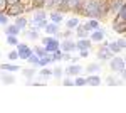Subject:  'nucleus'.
Listing matches in <instances>:
<instances>
[{"instance_id":"obj_1","label":"nucleus","mask_w":126,"mask_h":113,"mask_svg":"<svg viewBox=\"0 0 126 113\" xmlns=\"http://www.w3.org/2000/svg\"><path fill=\"white\" fill-rule=\"evenodd\" d=\"M22 14H25V9H24V3L22 2H17V3H12V5H9L7 7V10H5V15L7 17H19V15H22Z\"/></svg>"},{"instance_id":"obj_2","label":"nucleus","mask_w":126,"mask_h":113,"mask_svg":"<svg viewBox=\"0 0 126 113\" xmlns=\"http://www.w3.org/2000/svg\"><path fill=\"white\" fill-rule=\"evenodd\" d=\"M114 56L109 49H108V41H103V44L97 47V52H96V57L99 59V61H103V63H106V61H109L111 57Z\"/></svg>"},{"instance_id":"obj_3","label":"nucleus","mask_w":126,"mask_h":113,"mask_svg":"<svg viewBox=\"0 0 126 113\" xmlns=\"http://www.w3.org/2000/svg\"><path fill=\"white\" fill-rule=\"evenodd\" d=\"M123 68H126V61L123 56H114L109 59V69H111V73H118L119 69H123Z\"/></svg>"},{"instance_id":"obj_4","label":"nucleus","mask_w":126,"mask_h":113,"mask_svg":"<svg viewBox=\"0 0 126 113\" xmlns=\"http://www.w3.org/2000/svg\"><path fill=\"white\" fill-rule=\"evenodd\" d=\"M59 49H61L62 52H76V51H78V49H76V39H71V37L62 39V41L59 42Z\"/></svg>"},{"instance_id":"obj_5","label":"nucleus","mask_w":126,"mask_h":113,"mask_svg":"<svg viewBox=\"0 0 126 113\" xmlns=\"http://www.w3.org/2000/svg\"><path fill=\"white\" fill-rule=\"evenodd\" d=\"M15 49H17V52H19V59H22V61H27V57L34 52L32 47H30L27 42H19V44L15 46Z\"/></svg>"},{"instance_id":"obj_6","label":"nucleus","mask_w":126,"mask_h":113,"mask_svg":"<svg viewBox=\"0 0 126 113\" xmlns=\"http://www.w3.org/2000/svg\"><path fill=\"white\" fill-rule=\"evenodd\" d=\"M87 39H89L91 42H103V41L106 39V29L99 27V29H96V30H91Z\"/></svg>"},{"instance_id":"obj_7","label":"nucleus","mask_w":126,"mask_h":113,"mask_svg":"<svg viewBox=\"0 0 126 113\" xmlns=\"http://www.w3.org/2000/svg\"><path fill=\"white\" fill-rule=\"evenodd\" d=\"M123 5H126V0H108V14L114 17V14H116Z\"/></svg>"},{"instance_id":"obj_8","label":"nucleus","mask_w":126,"mask_h":113,"mask_svg":"<svg viewBox=\"0 0 126 113\" xmlns=\"http://www.w3.org/2000/svg\"><path fill=\"white\" fill-rule=\"evenodd\" d=\"M81 73H82V66H79L78 63H71V66H67L66 69H64V74L71 76V78L81 74Z\"/></svg>"},{"instance_id":"obj_9","label":"nucleus","mask_w":126,"mask_h":113,"mask_svg":"<svg viewBox=\"0 0 126 113\" xmlns=\"http://www.w3.org/2000/svg\"><path fill=\"white\" fill-rule=\"evenodd\" d=\"M59 42H61V41H59L57 37H54V36H49V41L46 42V44H44V47H46V51H47L49 54H52L56 49H59Z\"/></svg>"},{"instance_id":"obj_10","label":"nucleus","mask_w":126,"mask_h":113,"mask_svg":"<svg viewBox=\"0 0 126 113\" xmlns=\"http://www.w3.org/2000/svg\"><path fill=\"white\" fill-rule=\"evenodd\" d=\"M49 22H54V24H62L64 22V14L59 12V10H49Z\"/></svg>"},{"instance_id":"obj_11","label":"nucleus","mask_w":126,"mask_h":113,"mask_svg":"<svg viewBox=\"0 0 126 113\" xmlns=\"http://www.w3.org/2000/svg\"><path fill=\"white\" fill-rule=\"evenodd\" d=\"M47 19V10L46 9H34L32 10V19L30 22H39V20Z\"/></svg>"},{"instance_id":"obj_12","label":"nucleus","mask_w":126,"mask_h":113,"mask_svg":"<svg viewBox=\"0 0 126 113\" xmlns=\"http://www.w3.org/2000/svg\"><path fill=\"white\" fill-rule=\"evenodd\" d=\"M81 3H82V0H66V7H67V12H74L76 15H79Z\"/></svg>"},{"instance_id":"obj_13","label":"nucleus","mask_w":126,"mask_h":113,"mask_svg":"<svg viewBox=\"0 0 126 113\" xmlns=\"http://www.w3.org/2000/svg\"><path fill=\"white\" fill-rule=\"evenodd\" d=\"M44 30H46L47 36H54V37H57V34L61 32V25H59V24H54V22H49Z\"/></svg>"},{"instance_id":"obj_14","label":"nucleus","mask_w":126,"mask_h":113,"mask_svg":"<svg viewBox=\"0 0 126 113\" xmlns=\"http://www.w3.org/2000/svg\"><path fill=\"white\" fill-rule=\"evenodd\" d=\"M81 25L86 29L87 32H91V30H96V29L101 27V20H97V19H87L86 24H81Z\"/></svg>"},{"instance_id":"obj_15","label":"nucleus","mask_w":126,"mask_h":113,"mask_svg":"<svg viewBox=\"0 0 126 113\" xmlns=\"http://www.w3.org/2000/svg\"><path fill=\"white\" fill-rule=\"evenodd\" d=\"M103 83V79H101V76L94 73V74H87L86 78V86H99Z\"/></svg>"},{"instance_id":"obj_16","label":"nucleus","mask_w":126,"mask_h":113,"mask_svg":"<svg viewBox=\"0 0 126 113\" xmlns=\"http://www.w3.org/2000/svg\"><path fill=\"white\" fill-rule=\"evenodd\" d=\"M0 79H2L3 85H14L15 83L14 73H9V71H0Z\"/></svg>"},{"instance_id":"obj_17","label":"nucleus","mask_w":126,"mask_h":113,"mask_svg":"<svg viewBox=\"0 0 126 113\" xmlns=\"http://www.w3.org/2000/svg\"><path fill=\"white\" fill-rule=\"evenodd\" d=\"M14 19H15V25H17L20 30H25V29H27V25H29V19H27L25 14H22V15H19V17H14Z\"/></svg>"},{"instance_id":"obj_18","label":"nucleus","mask_w":126,"mask_h":113,"mask_svg":"<svg viewBox=\"0 0 126 113\" xmlns=\"http://www.w3.org/2000/svg\"><path fill=\"white\" fill-rule=\"evenodd\" d=\"M91 47H93V42L87 37L86 39H76V49H78V51H81V49H87V51H89Z\"/></svg>"},{"instance_id":"obj_19","label":"nucleus","mask_w":126,"mask_h":113,"mask_svg":"<svg viewBox=\"0 0 126 113\" xmlns=\"http://www.w3.org/2000/svg\"><path fill=\"white\" fill-rule=\"evenodd\" d=\"M22 32H24V37L29 39V41H37V39L40 37V36H39V30H35V29H32V27L25 29V30H22Z\"/></svg>"},{"instance_id":"obj_20","label":"nucleus","mask_w":126,"mask_h":113,"mask_svg":"<svg viewBox=\"0 0 126 113\" xmlns=\"http://www.w3.org/2000/svg\"><path fill=\"white\" fill-rule=\"evenodd\" d=\"M3 32L7 34V36H19V34H22V30H20L15 24H7V25H3Z\"/></svg>"},{"instance_id":"obj_21","label":"nucleus","mask_w":126,"mask_h":113,"mask_svg":"<svg viewBox=\"0 0 126 113\" xmlns=\"http://www.w3.org/2000/svg\"><path fill=\"white\" fill-rule=\"evenodd\" d=\"M104 83H106L108 86H123V85H125V79L116 78V76H108Z\"/></svg>"},{"instance_id":"obj_22","label":"nucleus","mask_w":126,"mask_h":113,"mask_svg":"<svg viewBox=\"0 0 126 113\" xmlns=\"http://www.w3.org/2000/svg\"><path fill=\"white\" fill-rule=\"evenodd\" d=\"M0 71H9V73H17L20 71V66L14 64V63H5V64H0Z\"/></svg>"},{"instance_id":"obj_23","label":"nucleus","mask_w":126,"mask_h":113,"mask_svg":"<svg viewBox=\"0 0 126 113\" xmlns=\"http://www.w3.org/2000/svg\"><path fill=\"white\" fill-rule=\"evenodd\" d=\"M74 36H76V39H86V37H89V32L79 24L78 27L74 29Z\"/></svg>"},{"instance_id":"obj_24","label":"nucleus","mask_w":126,"mask_h":113,"mask_svg":"<svg viewBox=\"0 0 126 113\" xmlns=\"http://www.w3.org/2000/svg\"><path fill=\"white\" fill-rule=\"evenodd\" d=\"M37 76H39V79H47V78H52V69H50V68H47V66L39 68Z\"/></svg>"},{"instance_id":"obj_25","label":"nucleus","mask_w":126,"mask_h":113,"mask_svg":"<svg viewBox=\"0 0 126 113\" xmlns=\"http://www.w3.org/2000/svg\"><path fill=\"white\" fill-rule=\"evenodd\" d=\"M111 27H113V30H114L116 34H119V36H125L126 34V22H121V24H111Z\"/></svg>"},{"instance_id":"obj_26","label":"nucleus","mask_w":126,"mask_h":113,"mask_svg":"<svg viewBox=\"0 0 126 113\" xmlns=\"http://www.w3.org/2000/svg\"><path fill=\"white\" fill-rule=\"evenodd\" d=\"M37 74V68H27V69H22V76H25L27 79H34Z\"/></svg>"},{"instance_id":"obj_27","label":"nucleus","mask_w":126,"mask_h":113,"mask_svg":"<svg viewBox=\"0 0 126 113\" xmlns=\"http://www.w3.org/2000/svg\"><path fill=\"white\" fill-rule=\"evenodd\" d=\"M101 64H99V63H93V64H89V66L86 68V71H87V74H94V73H97V74H99V73H101Z\"/></svg>"},{"instance_id":"obj_28","label":"nucleus","mask_w":126,"mask_h":113,"mask_svg":"<svg viewBox=\"0 0 126 113\" xmlns=\"http://www.w3.org/2000/svg\"><path fill=\"white\" fill-rule=\"evenodd\" d=\"M32 51H34V54H37L39 57H44V56H47L49 52L46 51V47L42 46V44H37V46H34L32 47Z\"/></svg>"},{"instance_id":"obj_29","label":"nucleus","mask_w":126,"mask_h":113,"mask_svg":"<svg viewBox=\"0 0 126 113\" xmlns=\"http://www.w3.org/2000/svg\"><path fill=\"white\" fill-rule=\"evenodd\" d=\"M79 24H81V22H79V17H78V15H76V17H72V19H69V20H66V27L71 29V30H74Z\"/></svg>"},{"instance_id":"obj_30","label":"nucleus","mask_w":126,"mask_h":113,"mask_svg":"<svg viewBox=\"0 0 126 113\" xmlns=\"http://www.w3.org/2000/svg\"><path fill=\"white\" fill-rule=\"evenodd\" d=\"M49 64H54V61H52V56L47 54V56L40 57L39 59V68H44V66H49Z\"/></svg>"},{"instance_id":"obj_31","label":"nucleus","mask_w":126,"mask_h":113,"mask_svg":"<svg viewBox=\"0 0 126 113\" xmlns=\"http://www.w3.org/2000/svg\"><path fill=\"white\" fill-rule=\"evenodd\" d=\"M108 49H109V51H111L113 54H118V52H123V51H121V47L118 46V42H116V41H111V42L108 41Z\"/></svg>"},{"instance_id":"obj_32","label":"nucleus","mask_w":126,"mask_h":113,"mask_svg":"<svg viewBox=\"0 0 126 113\" xmlns=\"http://www.w3.org/2000/svg\"><path fill=\"white\" fill-rule=\"evenodd\" d=\"M39 59H40V57L37 56V54H34V52H32V54L27 57V63H29L30 66H34V68H39Z\"/></svg>"},{"instance_id":"obj_33","label":"nucleus","mask_w":126,"mask_h":113,"mask_svg":"<svg viewBox=\"0 0 126 113\" xmlns=\"http://www.w3.org/2000/svg\"><path fill=\"white\" fill-rule=\"evenodd\" d=\"M50 56H52V61H54V63H61V61H62V51H61V49H56Z\"/></svg>"},{"instance_id":"obj_34","label":"nucleus","mask_w":126,"mask_h":113,"mask_svg":"<svg viewBox=\"0 0 126 113\" xmlns=\"http://www.w3.org/2000/svg\"><path fill=\"white\" fill-rule=\"evenodd\" d=\"M72 79H74V86H86V78H82L81 74L74 76Z\"/></svg>"},{"instance_id":"obj_35","label":"nucleus","mask_w":126,"mask_h":113,"mask_svg":"<svg viewBox=\"0 0 126 113\" xmlns=\"http://www.w3.org/2000/svg\"><path fill=\"white\" fill-rule=\"evenodd\" d=\"M52 78H56V79H62V68L61 66H56L52 69Z\"/></svg>"},{"instance_id":"obj_36","label":"nucleus","mask_w":126,"mask_h":113,"mask_svg":"<svg viewBox=\"0 0 126 113\" xmlns=\"http://www.w3.org/2000/svg\"><path fill=\"white\" fill-rule=\"evenodd\" d=\"M20 41H19V36H7V44L10 46H17Z\"/></svg>"},{"instance_id":"obj_37","label":"nucleus","mask_w":126,"mask_h":113,"mask_svg":"<svg viewBox=\"0 0 126 113\" xmlns=\"http://www.w3.org/2000/svg\"><path fill=\"white\" fill-rule=\"evenodd\" d=\"M17 59H19V52H17V49L10 51V52H9V61H10V63H14V61H17Z\"/></svg>"},{"instance_id":"obj_38","label":"nucleus","mask_w":126,"mask_h":113,"mask_svg":"<svg viewBox=\"0 0 126 113\" xmlns=\"http://www.w3.org/2000/svg\"><path fill=\"white\" fill-rule=\"evenodd\" d=\"M62 86H74V79H72L71 76H66V78L62 79Z\"/></svg>"},{"instance_id":"obj_39","label":"nucleus","mask_w":126,"mask_h":113,"mask_svg":"<svg viewBox=\"0 0 126 113\" xmlns=\"http://www.w3.org/2000/svg\"><path fill=\"white\" fill-rule=\"evenodd\" d=\"M116 42H118V46L121 47V51H125V49H126V39H125V36H121L119 39H116Z\"/></svg>"},{"instance_id":"obj_40","label":"nucleus","mask_w":126,"mask_h":113,"mask_svg":"<svg viewBox=\"0 0 126 113\" xmlns=\"http://www.w3.org/2000/svg\"><path fill=\"white\" fill-rule=\"evenodd\" d=\"M74 36V30H71V29H67V30H64L62 34H59V39L62 37V39H66V37H72Z\"/></svg>"},{"instance_id":"obj_41","label":"nucleus","mask_w":126,"mask_h":113,"mask_svg":"<svg viewBox=\"0 0 126 113\" xmlns=\"http://www.w3.org/2000/svg\"><path fill=\"white\" fill-rule=\"evenodd\" d=\"M9 7V3H7V0H0V14H5V10Z\"/></svg>"},{"instance_id":"obj_42","label":"nucleus","mask_w":126,"mask_h":113,"mask_svg":"<svg viewBox=\"0 0 126 113\" xmlns=\"http://www.w3.org/2000/svg\"><path fill=\"white\" fill-rule=\"evenodd\" d=\"M9 24V17L5 14H0V25H7Z\"/></svg>"},{"instance_id":"obj_43","label":"nucleus","mask_w":126,"mask_h":113,"mask_svg":"<svg viewBox=\"0 0 126 113\" xmlns=\"http://www.w3.org/2000/svg\"><path fill=\"white\" fill-rule=\"evenodd\" d=\"M89 56V51H87V49H81V51H79V57H87Z\"/></svg>"},{"instance_id":"obj_44","label":"nucleus","mask_w":126,"mask_h":113,"mask_svg":"<svg viewBox=\"0 0 126 113\" xmlns=\"http://www.w3.org/2000/svg\"><path fill=\"white\" fill-rule=\"evenodd\" d=\"M62 61H71V52H62Z\"/></svg>"},{"instance_id":"obj_45","label":"nucleus","mask_w":126,"mask_h":113,"mask_svg":"<svg viewBox=\"0 0 126 113\" xmlns=\"http://www.w3.org/2000/svg\"><path fill=\"white\" fill-rule=\"evenodd\" d=\"M79 61V56H71V63H78Z\"/></svg>"},{"instance_id":"obj_46","label":"nucleus","mask_w":126,"mask_h":113,"mask_svg":"<svg viewBox=\"0 0 126 113\" xmlns=\"http://www.w3.org/2000/svg\"><path fill=\"white\" fill-rule=\"evenodd\" d=\"M17 2H20V0H7V3H9V5H12V3H17Z\"/></svg>"},{"instance_id":"obj_47","label":"nucleus","mask_w":126,"mask_h":113,"mask_svg":"<svg viewBox=\"0 0 126 113\" xmlns=\"http://www.w3.org/2000/svg\"><path fill=\"white\" fill-rule=\"evenodd\" d=\"M20 2H22V3H29L30 0H20Z\"/></svg>"}]
</instances>
